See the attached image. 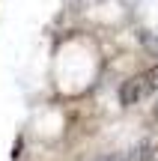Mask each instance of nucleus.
I'll use <instances>...</instances> for the list:
<instances>
[{"mask_svg": "<svg viewBox=\"0 0 158 161\" xmlns=\"http://www.w3.org/2000/svg\"><path fill=\"white\" fill-rule=\"evenodd\" d=\"M95 161H119V152H113V155L107 152V155H101V158H95Z\"/></svg>", "mask_w": 158, "mask_h": 161, "instance_id": "2", "label": "nucleus"}, {"mask_svg": "<svg viewBox=\"0 0 158 161\" xmlns=\"http://www.w3.org/2000/svg\"><path fill=\"white\" fill-rule=\"evenodd\" d=\"M155 114H158V110H155Z\"/></svg>", "mask_w": 158, "mask_h": 161, "instance_id": "3", "label": "nucleus"}, {"mask_svg": "<svg viewBox=\"0 0 158 161\" xmlns=\"http://www.w3.org/2000/svg\"><path fill=\"white\" fill-rule=\"evenodd\" d=\"M158 92V63L149 66V69L137 72V75H131L128 80H123V86H119V102L125 104V108H131V104H140L146 102V98H152Z\"/></svg>", "mask_w": 158, "mask_h": 161, "instance_id": "1", "label": "nucleus"}]
</instances>
